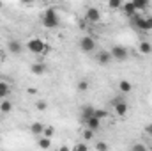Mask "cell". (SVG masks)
Returning a JSON list of instances; mask_svg holds the SVG:
<instances>
[{"label": "cell", "mask_w": 152, "mask_h": 151, "mask_svg": "<svg viewBox=\"0 0 152 151\" xmlns=\"http://www.w3.org/2000/svg\"><path fill=\"white\" fill-rule=\"evenodd\" d=\"M129 23H131L134 29L143 30V32L152 30V16H143V14L136 13L134 16H131V18H129Z\"/></svg>", "instance_id": "cell-1"}, {"label": "cell", "mask_w": 152, "mask_h": 151, "mask_svg": "<svg viewBox=\"0 0 152 151\" xmlns=\"http://www.w3.org/2000/svg\"><path fill=\"white\" fill-rule=\"evenodd\" d=\"M27 48H28V52H32V53H36V55H42V53H48V52H50V46H48L41 38L28 39V41H27Z\"/></svg>", "instance_id": "cell-2"}, {"label": "cell", "mask_w": 152, "mask_h": 151, "mask_svg": "<svg viewBox=\"0 0 152 151\" xmlns=\"http://www.w3.org/2000/svg\"><path fill=\"white\" fill-rule=\"evenodd\" d=\"M42 25L46 29H57L60 25V18H58L57 11L53 7H50V9L44 11V14H42Z\"/></svg>", "instance_id": "cell-3"}, {"label": "cell", "mask_w": 152, "mask_h": 151, "mask_svg": "<svg viewBox=\"0 0 152 151\" xmlns=\"http://www.w3.org/2000/svg\"><path fill=\"white\" fill-rule=\"evenodd\" d=\"M110 53H112V59H113V61H118V62H124V61L129 57L127 48H126V46H120V44H115L113 48L110 50Z\"/></svg>", "instance_id": "cell-4"}, {"label": "cell", "mask_w": 152, "mask_h": 151, "mask_svg": "<svg viewBox=\"0 0 152 151\" xmlns=\"http://www.w3.org/2000/svg\"><path fill=\"white\" fill-rule=\"evenodd\" d=\"M80 48L85 52V53H92L96 50V39L92 36H83L80 39Z\"/></svg>", "instance_id": "cell-5"}, {"label": "cell", "mask_w": 152, "mask_h": 151, "mask_svg": "<svg viewBox=\"0 0 152 151\" xmlns=\"http://www.w3.org/2000/svg\"><path fill=\"white\" fill-rule=\"evenodd\" d=\"M85 18H87V21H90V23H97V21L101 20V13H99L97 7H88L87 13H85Z\"/></svg>", "instance_id": "cell-6"}, {"label": "cell", "mask_w": 152, "mask_h": 151, "mask_svg": "<svg viewBox=\"0 0 152 151\" xmlns=\"http://www.w3.org/2000/svg\"><path fill=\"white\" fill-rule=\"evenodd\" d=\"M94 112H96V109H94L92 105H83V107H81V110H80V115H81L83 123H85V121H88V119L94 115Z\"/></svg>", "instance_id": "cell-7"}, {"label": "cell", "mask_w": 152, "mask_h": 151, "mask_svg": "<svg viewBox=\"0 0 152 151\" xmlns=\"http://www.w3.org/2000/svg\"><path fill=\"white\" fill-rule=\"evenodd\" d=\"M122 13H124V16H127V18H131V16H134L138 11L134 9V5H133V2H124L122 4Z\"/></svg>", "instance_id": "cell-8"}, {"label": "cell", "mask_w": 152, "mask_h": 151, "mask_svg": "<svg viewBox=\"0 0 152 151\" xmlns=\"http://www.w3.org/2000/svg\"><path fill=\"white\" fill-rule=\"evenodd\" d=\"M112 61H113V59H112V53H110V52L103 50V52H99V53H97V62H99V64L106 66V64H110Z\"/></svg>", "instance_id": "cell-9"}, {"label": "cell", "mask_w": 152, "mask_h": 151, "mask_svg": "<svg viewBox=\"0 0 152 151\" xmlns=\"http://www.w3.org/2000/svg\"><path fill=\"white\" fill-rule=\"evenodd\" d=\"M85 124H87V128H88V130H92L94 133H96V132L101 128V121H99L97 117H94V115H92L88 121H85Z\"/></svg>", "instance_id": "cell-10"}, {"label": "cell", "mask_w": 152, "mask_h": 151, "mask_svg": "<svg viewBox=\"0 0 152 151\" xmlns=\"http://www.w3.org/2000/svg\"><path fill=\"white\" fill-rule=\"evenodd\" d=\"M30 71H32L34 75H42V73L48 71V68H46L44 62H34V64L30 66Z\"/></svg>", "instance_id": "cell-11"}, {"label": "cell", "mask_w": 152, "mask_h": 151, "mask_svg": "<svg viewBox=\"0 0 152 151\" xmlns=\"http://www.w3.org/2000/svg\"><path fill=\"white\" fill-rule=\"evenodd\" d=\"M7 48H9V52H11V53H20V52L23 50L21 43H20V41H16V39H11V41L7 43Z\"/></svg>", "instance_id": "cell-12"}, {"label": "cell", "mask_w": 152, "mask_h": 151, "mask_svg": "<svg viewBox=\"0 0 152 151\" xmlns=\"http://www.w3.org/2000/svg\"><path fill=\"white\" fill-rule=\"evenodd\" d=\"M118 91L124 93V94H127V93L133 91V84H131L129 80H120V82H118Z\"/></svg>", "instance_id": "cell-13"}, {"label": "cell", "mask_w": 152, "mask_h": 151, "mask_svg": "<svg viewBox=\"0 0 152 151\" xmlns=\"http://www.w3.org/2000/svg\"><path fill=\"white\" fill-rule=\"evenodd\" d=\"M9 93H11L9 84H7V82H4V80H0V100H7Z\"/></svg>", "instance_id": "cell-14"}, {"label": "cell", "mask_w": 152, "mask_h": 151, "mask_svg": "<svg viewBox=\"0 0 152 151\" xmlns=\"http://www.w3.org/2000/svg\"><path fill=\"white\" fill-rule=\"evenodd\" d=\"M140 53H142V55H151L152 53V43L142 41V43H140Z\"/></svg>", "instance_id": "cell-15"}, {"label": "cell", "mask_w": 152, "mask_h": 151, "mask_svg": "<svg viewBox=\"0 0 152 151\" xmlns=\"http://www.w3.org/2000/svg\"><path fill=\"white\" fill-rule=\"evenodd\" d=\"M115 114H117V115H126V114H127V103H126L124 100L115 105Z\"/></svg>", "instance_id": "cell-16"}, {"label": "cell", "mask_w": 152, "mask_h": 151, "mask_svg": "<svg viewBox=\"0 0 152 151\" xmlns=\"http://www.w3.org/2000/svg\"><path fill=\"white\" fill-rule=\"evenodd\" d=\"M30 132H32V135H41V133L44 132V124L39 123V121L32 123V124H30Z\"/></svg>", "instance_id": "cell-17"}, {"label": "cell", "mask_w": 152, "mask_h": 151, "mask_svg": "<svg viewBox=\"0 0 152 151\" xmlns=\"http://www.w3.org/2000/svg\"><path fill=\"white\" fill-rule=\"evenodd\" d=\"M133 5H134V9L140 13V11H145L151 4H149V0H133Z\"/></svg>", "instance_id": "cell-18"}, {"label": "cell", "mask_w": 152, "mask_h": 151, "mask_svg": "<svg viewBox=\"0 0 152 151\" xmlns=\"http://www.w3.org/2000/svg\"><path fill=\"white\" fill-rule=\"evenodd\" d=\"M12 110V103L9 101V100H2L0 101V112L2 114H11Z\"/></svg>", "instance_id": "cell-19"}, {"label": "cell", "mask_w": 152, "mask_h": 151, "mask_svg": "<svg viewBox=\"0 0 152 151\" xmlns=\"http://www.w3.org/2000/svg\"><path fill=\"white\" fill-rule=\"evenodd\" d=\"M76 89H78L80 93H87V91L90 89V84H88V80H80V82L76 84Z\"/></svg>", "instance_id": "cell-20"}, {"label": "cell", "mask_w": 152, "mask_h": 151, "mask_svg": "<svg viewBox=\"0 0 152 151\" xmlns=\"http://www.w3.org/2000/svg\"><path fill=\"white\" fill-rule=\"evenodd\" d=\"M39 148L41 150H50V146H51V139H46V137H41L37 141Z\"/></svg>", "instance_id": "cell-21"}, {"label": "cell", "mask_w": 152, "mask_h": 151, "mask_svg": "<svg viewBox=\"0 0 152 151\" xmlns=\"http://www.w3.org/2000/svg\"><path fill=\"white\" fill-rule=\"evenodd\" d=\"M106 115H108V112H106V110H103V109H96V112H94V117H97L99 121L106 119Z\"/></svg>", "instance_id": "cell-22"}, {"label": "cell", "mask_w": 152, "mask_h": 151, "mask_svg": "<svg viewBox=\"0 0 152 151\" xmlns=\"http://www.w3.org/2000/svg\"><path fill=\"white\" fill-rule=\"evenodd\" d=\"M122 4H124L122 0H110L108 2V7L110 9H122Z\"/></svg>", "instance_id": "cell-23"}, {"label": "cell", "mask_w": 152, "mask_h": 151, "mask_svg": "<svg viewBox=\"0 0 152 151\" xmlns=\"http://www.w3.org/2000/svg\"><path fill=\"white\" fill-rule=\"evenodd\" d=\"M53 133H55V128H53V126H44L42 135H44L46 139H51V137H53Z\"/></svg>", "instance_id": "cell-24"}, {"label": "cell", "mask_w": 152, "mask_h": 151, "mask_svg": "<svg viewBox=\"0 0 152 151\" xmlns=\"http://www.w3.org/2000/svg\"><path fill=\"white\" fill-rule=\"evenodd\" d=\"M131 151H149V148L145 144H142V142H136V144L131 146Z\"/></svg>", "instance_id": "cell-25"}, {"label": "cell", "mask_w": 152, "mask_h": 151, "mask_svg": "<svg viewBox=\"0 0 152 151\" xmlns=\"http://www.w3.org/2000/svg\"><path fill=\"white\" fill-rule=\"evenodd\" d=\"M92 139H94V132L88 130V128H85L83 130V141H92Z\"/></svg>", "instance_id": "cell-26"}, {"label": "cell", "mask_w": 152, "mask_h": 151, "mask_svg": "<svg viewBox=\"0 0 152 151\" xmlns=\"http://www.w3.org/2000/svg\"><path fill=\"white\" fill-rule=\"evenodd\" d=\"M71 151H88V146H87L85 142H78V144H76Z\"/></svg>", "instance_id": "cell-27"}, {"label": "cell", "mask_w": 152, "mask_h": 151, "mask_svg": "<svg viewBox=\"0 0 152 151\" xmlns=\"http://www.w3.org/2000/svg\"><path fill=\"white\" fill-rule=\"evenodd\" d=\"M96 150H97V151H108V144L101 141V142H97V144H96Z\"/></svg>", "instance_id": "cell-28"}, {"label": "cell", "mask_w": 152, "mask_h": 151, "mask_svg": "<svg viewBox=\"0 0 152 151\" xmlns=\"http://www.w3.org/2000/svg\"><path fill=\"white\" fill-rule=\"evenodd\" d=\"M145 133H147L149 137H152V123H149V124H145Z\"/></svg>", "instance_id": "cell-29"}, {"label": "cell", "mask_w": 152, "mask_h": 151, "mask_svg": "<svg viewBox=\"0 0 152 151\" xmlns=\"http://www.w3.org/2000/svg\"><path fill=\"white\" fill-rule=\"evenodd\" d=\"M46 107H48L46 101H37V109L39 110H46Z\"/></svg>", "instance_id": "cell-30"}, {"label": "cell", "mask_w": 152, "mask_h": 151, "mask_svg": "<svg viewBox=\"0 0 152 151\" xmlns=\"http://www.w3.org/2000/svg\"><path fill=\"white\" fill-rule=\"evenodd\" d=\"M58 151H71V150H69L67 146H60V150H58Z\"/></svg>", "instance_id": "cell-31"}, {"label": "cell", "mask_w": 152, "mask_h": 151, "mask_svg": "<svg viewBox=\"0 0 152 151\" xmlns=\"http://www.w3.org/2000/svg\"><path fill=\"white\" fill-rule=\"evenodd\" d=\"M0 57H2V52H0Z\"/></svg>", "instance_id": "cell-32"}]
</instances>
